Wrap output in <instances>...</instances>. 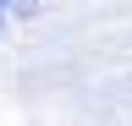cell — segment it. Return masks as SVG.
<instances>
[{"instance_id":"1","label":"cell","mask_w":132,"mask_h":126,"mask_svg":"<svg viewBox=\"0 0 132 126\" xmlns=\"http://www.w3.org/2000/svg\"><path fill=\"white\" fill-rule=\"evenodd\" d=\"M6 11H33V0H6Z\"/></svg>"},{"instance_id":"2","label":"cell","mask_w":132,"mask_h":126,"mask_svg":"<svg viewBox=\"0 0 132 126\" xmlns=\"http://www.w3.org/2000/svg\"><path fill=\"white\" fill-rule=\"evenodd\" d=\"M0 11H6V0H0Z\"/></svg>"}]
</instances>
